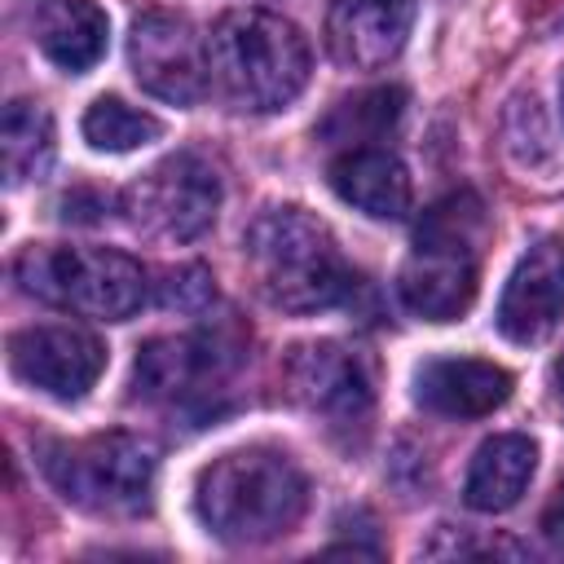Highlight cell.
<instances>
[{
	"instance_id": "6da1fadb",
	"label": "cell",
	"mask_w": 564,
	"mask_h": 564,
	"mask_svg": "<svg viewBox=\"0 0 564 564\" xmlns=\"http://www.w3.org/2000/svg\"><path fill=\"white\" fill-rule=\"evenodd\" d=\"M308 507V480L291 454L247 445L212 458L194 485V511L220 542L256 546L291 533Z\"/></svg>"
},
{
	"instance_id": "7a4b0ae2",
	"label": "cell",
	"mask_w": 564,
	"mask_h": 564,
	"mask_svg": "<svg viewBox=\"0 0 564 564\" xmlns=\"http://www.w3.org/2000/svg\"><path fill=\"white\" fill-rule=\"evenodd\" d=\"M242 256L264 304L282 313H322L352 295L357 278L335 234L304 207H269L242 234Z\"/></svg>"
},
{
	"instance_id": "3957f363",
	"label": "cell",
	"mask_w": 564,
	"mask_h": 564,
	"mask_svg": "<svg viewBox=\"0 0 564 564\" xmlns=\"http://www.w3.org/2000/svg\"><path fill=\"white\" fill-rule=\"evenodd\" d=\"M212 88L234 110H282L291 106L313 70L308 40L295 22L269 9H229L207 35Z\"/></svg>"
},
{
	"instance_id": "277c9868",
	"label": "cell",
	"mask_w": 564,
	"mask_h": 564,
	"mask_svg": "<svg viewBox=\"0 0 564 564\" xmlns=\"http://www.w3.org/2000/svg\"><path fill=\"white\" fill-rule=\"evenodd\" d=\"M485 203L476 194H449L432 203L414 225V251L401 264L397 291L410 313L427 322H454L471 308L480 282Z\"/></svg>"
},
{
	"instance_id": "5b68a950",
	"label": "cell",
	"mask_w": 564,
	"mask_h": 564,
	"mask_svg": "<svg viewBox=\"0 0 564 564\" xmlns=\"http://www.w3.org/2000/svg\"><path fill=\"white\" fill-rule=\"evenodd\" d=\"M13 273L26 295L93 317V322H128L145 295V269L110 247H62V242H31L18 260Z\"/></svg>"
},
{
	"instance_id": "8992f818",
	"label": "cell",
	"mask_w": 564,
	"mask_h": 564,
	"mask_svg": "<svg viewBox=\"0 0 564 564\" xmlns=\"http://www.w3.org/2000/svg\"><path fill=\"white\" fill-rule=\"evenodd\" d=\"M40 467L70 507L93 516H137L150 507L159 454L132 432H97L44 445Z\"/></svg>"
},
{
	"instance_id": "52a82bcc",
	"label": "cell",
	"mask_w": 564,
	"mask_h": 564,
	"mask_svg": "<svg viewBox=\"0 0 564 564\" xmlns=\"http://www.w3.org/2000/svg\"><path fill=\"white\" fill-rule=\"evenodd\" d=\"M123 212L150 238L194 242L220 212V176L189 150L167 154L123 189Z\"/></svg>"
},
{
	"instance_id": "ba28073f",
	"label": "cell",
	"mask_w": 564,
	"mask_h": 564,
	"mask_svg": "<svg viewBox=\"0 0 564 564\" xmlns=\"http://www.w3.org/2000/svg\"><path fill=\"white\" fill-rule=\"evenodd\" d=\"M242 361V339L229 326H203L189 335H163L150 339L132 361V388L145 401H198L216 383L234 375Z\"/></svg>"
},
{
	"instance_id": "9c48e42d",
	"label": "cell",
	"mask_w": 564,
	"mask_h": 564,
	"mask_svg": "<svg viewBox=\"0 0 564 564\" xmlns=\"http://www.w3.org/2000/svg\"><path fill=\"white\" fill-rule=\"evenodd\" d=\"M128 66L150 97L172 106H194L212 88L207 40L181 13H163V9L141 13L128 35Z\"/></svg>"
},
{
	"instance_id": "30bf717a",
	"label": "cell",
	"mask_w": 564,
	"mask_h": 564,
	"mask_svg": "<svg viewBox=\"0 0 564 564\" xmlns=\"http://www.w3.org/2000/svg\"><path fill=\"white\" fill-rule=\"evenodd\" d=\"M286 388L304 410L322 414L330 427L366 423L370 405H375V379H370L366 357L348 344H335V339L291 348Z\"/></svg>"
},
{
	"instance_id": "8fae6325",
	"label": "cell",
	"mask_w": 564,
	"mask_h": 564,
	"mask_svg": "<svg viewBox=\"0 0 564 564\" xmlns=\"http://www.w3.org/2000/svg\"><path fill=\"white\" fill-rule=\"evenodd\" d=\"M9 370L57 401H79L106 370V344L84 326H26L9 335Z\"/></svg>"
},
{
	"instance_id": "7c38bea8",
	"label": "cell",
	"mask_w": 564,
	"mask_h": 564,
	"mask_svg": "<svg viewBox=\"0 0 564 564\" xmlns=\"http://www.w3.org/2000/svg\"><path fill=\"white\" fill-rule=\"evenodd\" d=\"M494 317L511 344H538L560 326V317H564V238H538L516 260Z\"/></svg>"
},
{
	"instance_id": "4fadbf2b",
	"label": "cell",
	"mask_w": 564,
	"mask_h": 564,
	"mask_svg": "<svg viewBox=\"0 0 564 564\" xmlns=\"http://www.w3.org/2000/svg\"><path fill=\"white\" fill-rule=\"evenodd\" d=\"M414 0H335L326 13V48L348 70L388 66L410 35Z\"/></svg>"
},
{
	"instance_id": "5bb4252c",
	"label": "cell",
	"mask_w": 564,
	"mask_h": 564,
	"mask_svg": "<svg viewBox=\"0 0 564 564\" xmlns=\"http://www.w3.org/2000/svg\"><path fill=\"white\" fill-rule=\"evenodd\" d=\"M511 370L480 357H436L414 375V401L445 419H480L494 414L511 397Z\"/></svg>"
},
{
	"instance_id": "9a60e30c",
	"label": "cell",
	"mask_w": 564,
	"mask_h": 564,
	"mask_svg": "<svg viewBox=\"0 0 564 564\" xmlns=\"http://www.w3.org/2000/svg\"><path fill=\"white\" fill-rule=\"evenodd\" d=\"M330 189L370 220H401L410 212V172L383 145H352L330 159Z\"/></svg>"
},
{
	"instance_id": "2e32d148",
	"label": "cell",
	"mask_w": 564,
	"mask_h": 564,
	"mask_svg": "<svg viewBox=\"0 0 564 564\" xmlns=\"http://www.w3.org/2000/svg\"><path fill=\"white\" fill-rule=\"evenodd\" d=\"M26 22L35 48L70 75H84L106 53L110 22L93 0H26Z\"/></svg>"
},
{
	"instance_id": "e0dca14e",
	"label": "cell",
	"mask_w": 564,
	"mask_h": 564,
	"mask_svg": "<svg viewBox=\"0 0 564 564\" xmlns=\"http://www.w3.org/2000/svg\"><path fill=\"white\" fill-rule=\"evenodd\" d=\"M538 471V445L520 432H502V436H489L471 467H467V480H463V502L471 511H507L524 498L529 480Z\"/></svg>"
},
{
	"instance_id": "ac0fdd59",
	"label": "cell",
	"mask_w": 564,
	"mask_h": 564,
	"mask_svg": "<svg viewBox=\"0 0 564 564\" xmlns=\"http://www.w3.org/2000/svg\"><path fill=\"white\" fill-rule=\"evenodd\" d=\"M53 150H57L53 115L40 101H26V97L9 101L4 119H0V167H4V181L22 185V181L44 176L48 163H53Z\"/></svg>"
},
{
	"instance_id": "d6986e66",
	"label": "cell",
	"mask_w": 564,
	"mask_h": 564,
	"mask_svg": "<svg viewBox=\"0 0 564 564\" xmlns=\"http://www.w3.org/2000/svg\"><path fill=\"white\" fill-rule=\"evenodd\" d=\"M405 115V88L388 84V88H366L357 97H344L326 119H322V141L330 145H375L383 141Z\"/></svg>"
},
{
	"instance_id": "ffe728a7",
	"label": "cell",
	"mask_w": 564,
	"mask_h": 564,
	"mask_svg": "<svg viewBox=\"0 0 564 564\" xmlns=\"http://www.w3.org/2000/svg\"><path fill=\"white\" fill-rule=\"evenodd\" d=\"M163 132V123L137 106H128L123 97H97L88 110H84V137L93 150H106V154H123V150H137L145 141H154Z\"/></svg>"
},
{
	"instance_id": "44dd1931",
	"label": "cell",
	"mask_w": 564,
	"mask_h": 564,
	"mask_svg": "<svg viewBox=\"0 0 564 564\" xmlns=\"http://www.w3.org/2000/svg\"><path fill=\"white\" fill-rule=\"evenodd\" d=\"M216 300V286H212V273L203 264H181V269H167L163 282H159V304L163 308H176V313H198Z\"/></svg>"
},
{
	"instance_id": "7402d4cb",
	"label": "cell",
	"mask_w": 564,
	"mask_h": 564,
	"mask_svg": "<svg viewBox=\"0 0 564 564\" xmlns=\"http://www.w3.org/2000/svg\"><path fill=\"white\" fill-rule=\"evenodd\" d=\"M57 216H62L66 225H97V220L106 216V194H97V189H88V185H75V189L62 194Z\"/></svg>"
},
{
	"instance_id": "603a6c76",
	"label": "cell",
	"mask_w": 564,
	"mask_h": 564,
	"mask_svg": "<svg viewBox=\"0 0 564 564\" xmlns=\"http://www.w3.org/2000/svg\"><path fill=\"white\" fill-rule=\"evenodd\" d=\"M542 533L564 551V480L555 485V494H551V502L542 511Z\"/></svg>"
},
{
	"instance_id": "cb8c5ba5",
	"label": "cell",
	"mask_w": 564,
	"mask_h": 564,
	"mask_svg": "<svg viewBox=\"0 0 564 564\" xmlns=\"http://www.w3.org/2000/svg\"><path fill=\"white\" fill-rule=\"evenodd\" d=\"M555 383H560V392H564V357L555 361Z\"/></svg>"
}]
</instances>
